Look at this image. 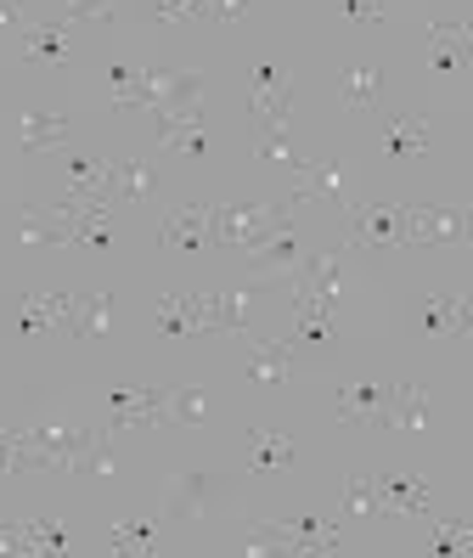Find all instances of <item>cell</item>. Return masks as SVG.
Listing matches in <instances>:
<instances>
[{"instance_id": "cell-13", "label": "cell", "mask_w": 473, "mask_h": 558, "mask_svg": "<svg viewBox=\"0 0 473 558\" xmlns=\"http://www.w3.org/2000/svg\"><path fill=\"white\" fill-rule=\"evenodd\" d=\"M243 542H248V558H327L322 547H311V542H293L277 519H248L243 524Z\"/></svg>"}, {"instance_id": "cell-6", "label": "cell", "mask_w": 473, "mask_h": 558, "mask_svg": "<svg viewBox=\"0 0 473 558\" xmlns=\"http://www.w3.org/2000/svg\"><path fill=\"white\" fill-rule=\"evenodd\" d=\"M215 215H220V204L197 198V204L175 209V215H169V220L158 226V243H163L169 254H192V248H209V238H215Z\"/></svg>"}, {"instance_id": "cell-30", "label": "cell", "mask_w": 473, "mask_h": 558, "mask_svg": "<svg viewBox=\"0 0 473 558\" xmlns=\"http://www.w3.org/2000/svg\"><path fill=\"white\" fill-rule=\"evenodd\" d=\"M344 513H355V519H378V513H384L378 474H350V485H344Z\"/></svg>"}, {"instance_id": "cell-34", "label": "cell", "mask_w": 473, "mask_h": 558, "mask_svg": "<svg viewBox=\"0 0 473 558\" xmlns=\"http://www.w3.org/2000/svg\"><path fill=\"white\" fill-rule=\"evenodd\" d=\"M254 153H259L265 163H282V170H299V163H304V158L288 147V136H259V147H254Z\"/></svg>"}, {"instance_id": "cell-12", "label": "cell", "mask_w": 473, "mask_h": 558, "mask_svg": "<svg viewBox=\"0 0 473 558\" xmlns=\"http://www.w3.org/2000/svg\"><path fill=\"white\" fill-rule=\"evenodd\" d=\"M378 490H384V513L395 519H428L434 508V490L417 474H378Z\"/></svg>"}, {"instance_id": "cell-3", "label": "cell", "mask_w": 473, "mask_h": 558, "mask_svg": "<svg viewBox=\"0 0 473 558\" xmlns=\"http://www.w3.org/2000/svg\"><path fill=\"white\" fill-rule=\"evenodd\" d=\"M468 238L462 204H405V248H451Z\"/></svg>"}, {"instance_id": "cell-4", "label": "cell", "mask_w": 473, "mask_h": 558, "mask_svg": "<svg viewBox=\"0 0 473 558\" xmlns=\"http://www.w3.org/2000/svg\"><path fill=\"white\" fill-rule=\"evenodd\" d=\"M158 423H169V389H130V384L108 389V435L158 429Z\"/></svg>"}, {"instance_id": "cell-33", "label": "cell", "mask_w": 473, "mask_h": 558, "mask_svg": "<svg viewBox=\"0 0 473 558\" xmlns=\"http://www.w3.org/2000/svg\"><path fill=\"white\" fill-rule=\"evenodd\" d=\"M209 417V396H203L197 384H181V389H169V423H203Z\"/></svg>"}, {"instance_id": "cell-29", "label": "cell", "mask_w": 473, "mask_h": 558, "mask_svg": "<svg viewBox=\"0 0 473 558\" xmlns=\"http://www.w3.org/2000/svg\"><path fill=\"white\" fill-rule=\"evenodd\" d=\"M12 316H17V333H23V339H46L51 327H57L51 311H46V293H28V288L12 300Z\"/></svg>"}, {"instance_id": "cell-28", "label": "cell", "mask_w": 473, "mask_h": 558, "mask_svg": "<svg viewBox=\"0 0 473 558\" xmlns=\"http://www.w3.org/2000/svg\"><path fill=\"white\" fill-rule=\"evenodd\" d=\"M23 524H28V553L34 558H68V553H74L62 519H23Z\"/></svg>"}, {"instance_id": "cell-2", "label": "cell", "mask_w": 473, "mask_h": 558, "mask_svg": "<svg viewBox=\"0 0 473 558\" xmlns=\"http://www.w3.org/2000/svg\"><path fill=\"white\" fill-rule=\"evenodd\" d=\"M248 113L259 124V136H282L288 130V113H293V85H288V69L282 62H248Z\"/></svg>"}, {"instance_id": "cell-32", "label": "cell", "mask_w": 473, "mask_h": 558, "mask_svg": "<svg viewBox=\"0 0 473 558\" xmlns=\"http://www.w3.org/2000/svg\"><path fill=\"white\" fill-rule=\"evenodd\" d=\"M428 558H468V513L428 531Z\"/></svg>"}, {"instance_id": "cell-1", "label": "cell", "mask_w": 473, "mask_h": 558, "mask_svg": "<svg viewBox=\"0 0 473 558\" xmlns=\"http://www.w3.org/2000/svg\"><path fill=\"white\" fill-rule=\"evenodd\" d=\"M350 248L361 254H400L405 248V204L400 198H361L350 209Z\"/></svg>"}, {"instance_id": "cell-11", "label": "cell", "mask_w": 473, "mask_h": 558, "mask_svg": "<svg viewBox=\"0 0 473 558\" xmlns=\"http://www.w3.org/2000/svg\"><path fill=\"white\" fill-rule=\"evenodd\" d=\"M384 407H389V384H344L338 389V417L350 429H384Z\"/></svg>"}, {"instance_id": "cell-15", "label": "cell", "mask_w": 473, "mask_h": 558, "mask_svg": "<svg viewBox=\"0 0 473 558\" xmlns=\"http://www.w3.org/2000/svg\"><path fill=\"white\" fill-rule=\"evenodd\" d=\"M428 423V389L423 384H389V407H384V429L417 435Z\"/></svg>"}, {"instance_id": "cell-20", "label": "cell", "mask_w": 473, "mask_h": 558, "mask_svg": "<svg viewBox=\"0 0 473 558\" xmlns=\"http://www.w3.org/2000/svg\"><path fill=\"white\" fill-rule=\"evenodd\" d=\"M384 96V74L372 69V62H350L344 80H338V102H344L350 113H372Z\"/></svg>"}, {"instance_id": "cell-21", "label": "cell", "mask_w": 473, "mask_h": 558, "mask_svg": "<svg viewBox=\"0 0 473 558\" xmlns=\"http://www.w3.org/2000/svg\"><path fill=\"white\" fill-rule=\"evenodd\" d=\"M108 192H119L124 204H142L158 192V170H153V158H119L113 163V175H108Z\"/></svg>"}, {"instance_id": "cell-22", "label": "cell", "mask_w": 473, "mask_h": 558, "mask_svg": "<svg viewBox=\"0 0 473 558\" xmlns=\"http://www.w3.org/2000/svg\"><path fill=\"white\" fill-rule=\"evenodd\" d=\"M113 558H158V519H119L108 531Z\"/></svg>"}, {"instance_id": "cell-27", "label": "cell", "mask_w": 473, "mask_h": 558, "mask_svg": "<svg viewBox=\"0 0 473 558\" xmlns=\"http://www.w3.org/2000/svg\"><path fill=\"white\" fill-rule=\"evenodd\" d=\"M108 316H113V293L96 288V293H80V311L68 327H74L80 339H96V333H108Z\"/></svg>"}, {"instance_id": "cell-9", "label": "cell", "mask_w": 473, "mask_h": 558, "mask_svg": "<svg viewBox=\"0 0 473 558\" xmlns=\"http://www.w3.org/2000/svg\"><path fill=\"white\" fill-rule=\"evenodd\" d=\"M311 198H322V204L344 198V163H338V158H304L299 170H293L288 204L299 209V204H311Z\"/></svg>"}, {"instance_id": "cell-35", "label": "cell", "mask_w": 473, "mask_h": 558, "mask_svg": "<svg viewBox=\"0 0 473 558\" xmlns=\"http://www.w3.org/2000/svg\"><path fill=\"white\" fill-rule=\"evenodd\" d=\"M108 17H113V0H68L62 23H108Z\"/></svg>"}, {"instance_id": "cell-5", "label": "cell", "mask_w": 473, "mask_h": 558, "mask_svg": "<svg viewBox=\"0 0 473 558\" xmlns=\"http://www.w3.org/2000/svg\"><path fill=\"white\" fill-rule=\"evenodd\" d=\"M158 333L163 339H203L215 333V293H163L158 300Z\"/></svg>"}, {"instance_id": "cell-38", "label": "cell", "mask_w": 473, "mask_h": 558, "mask_svg": "<svg viewBox=\"0 0 473 558\" xmlns=\"http://www.w3.org/2000/svg\"><path fill=\"white\" fill-rule=\"evenodd\" d=\"M338 7H344L350 23H378L384 17V0H338Z\"/></svg>"}, {"instance_id": "cell-25", "label": "cell", "mask_w": 473, "mask_h": 558, "mask_svg": "<svg viewBox=\"0 0 473 558\" xmlns=\"http://www.w3.org/2000/svg\"><path fill=\"white\" fill-rule=\"evenodd\" d=\"M17 232H23V243H34V248H62V243H68V226H62L57 215H46V209H34V204L17 209Z\"/></svg>"}, {"instance_id": "cell-17", "label": "cell", "mask_w": 473, "mask_h": 558, "mask_svg": "<svg viewBox=\"0 0 473 558\" xmlns=\"http://www.w3.org/2000/svg\"><path fill=\"white\" fill-rule=\"evenodd\" d=\"M299 259H304V243H299V232L288 226V232L265 238V243L248 254V271H254V277H293Z\"/></svg>"}, {"instance_id": "cell-7", "label": "cell", "mask_w": 473, "mask_h": 558, "mask_svg": "<svg viewBox=\"0 0 473 558\" xmlns=\"http://www.w3.org/2000/svg\"><path fill=\"white\" fill-rule=\"evenodd\" d=\"M417 322L428 339H462L468 333V293L462 288H423L417 293Z\"/></svg>"}, {"instance_id": "cell-16", "label": "cell", "mask_w": 473, "mask_h": 558, "mask_svg": "<svg viewBox=\"0 0 473 558\" xmlns=\"http://www.w3.org/2000/svg\"><path fill=\"white\" fill-rule=\"evenodd\" d=\"M428 142H434V124H428V113H400V119H389V124H384V158H389V163H400V158H417Z\"/></svg>"}, {"instance_id": "cell-23", "label": "cell", "mask_w": 473, "mask_h": 558, "mask_svg": "<svg viewBox=\"0 0 473 558\" xmlns=\"http://www.w3.org/2000/svg\"><path fill=\"white\" fill-rule=\"evenodd\" d=\"M108 175H113L108 158L74 153V158H68V198H101V192H108Z\"/></svg>"}, {"instance_id": "cell-18", "label": "cell", "mask_w": 473, "mask_h": 558, "mask_svg": "<svg viewBox=\"0 0 473 558\" xmlns=\"http://www.w3.org/2000/svg\"><path fill=\"white\" fill-rule=\"evenodd\" d=\"M243 451H248V469L270 474V469H293L299 463V446L288 435H270V429H243Z\"/></svg>"}, {"instance_id": "cell-19", "label": "cell", "mask_w": 473, "mask_h": 558, "mask_svg": "<svg viewBox=\"0 0 473 558\" xmlns=\"http://www.w3.org/2000/svg\"><path fill=\"white\" fill-rule=\"evenodd\" d=\"M293 344L288 339H254V350H248V378L254 384H288L293 378Z\"/></svg>"}, {"instance_id": "cell-36", "label": "cell", "mask_w": 473, "mask_h": 558, "mask_svg": "<svg viewBox=\"0 0 473 558\" xmlns=\"http://www.w3.org/2000/svg\"><path fill=\"white\" fill-rule=\"evenodd\" d=\"M147 7H153L163 23H186V17H203V0H147Z\"/></svg>"}, {"instance_id": "cell-26", "label": "cell", "mask_w": 473, "mask_h": 558, "mask_svg": "<svg viewBox=\"0 0 473 558\" xmlns=\"http://www.w3.org/2000/svg\"><path fill=\"white\" fill-rule=\"evenodd\" d=\"M28 62H68V23H34L23 35Z\"/></svg>"}, {"instance_id": "cell-24", "label": "cell", "mask_w": 473, "mask_h": 558, "mask_svg": "<svg viewBox=\"0 0 473 558\" xmlns=\"http://www.w3.org/2000/svg\"><path fill=\"white\" fill-rule=\"evenodd\" d=\"M68 136H74V119H62V113H23V147L28 153H57V147H68Z\"/></svg>"}, {"instance_id": "cell-14", "label": "cell", "mask_w": 473, "mask_h": 558, "mask_svg": "<svg viewBox=\"0 0 473 558\" xmlns=\"http://www.w3.org/2000/svg\"><path fill=\"white\" fill-rule=\"evenodd\" d=\"M254 300H259V277L254 282H226L215 293V333H248Z\"/></svg>"}, {"instance_id": "cell-31", "label": "cell", "mask_w": 473, "mask_h": 558, "mask_svg": "<svg viewBox=\"0 0 473 558\" xmlns=\"http://www.w3.org/2000/svg\"><path fill=\"white\" fill-rule=\"evenodd\" d=\"M215 490H226V480H215V474H186V480L175 485V508H169V513H175V519H192L203 502L215 497Z\"/></svg>"}, {"instance_id": "cell-10", "label": "cell", "mask_w": 473, "mask_h": 558, "mask_svg": "<svg viewBox=\"0 0 473 558\" xmlns=\"http://www.w3.org/2000/svg\"><path fill=\"white\" fill-rule=\"evenodd\" d=\"M293 350H327L338 344V311L311 300V293H293Z\"/></svg>"}, {"instance_id": "cell-8", "label": "cell", "mask_w": 473, "mask_h": 558, "mask_svg": "<svg viewBox=\"0 0 473 558\" xmlns=\"http://www.w3.org/2000/svg\"><path fill=\"white\" fill-rule=\"evenodd\" d=\"M462 80L468 74V17H434L428 23V80Z\"/></svg>"}, {"instance_id": "cell-37", "label": "cell", "mask_w": 473, "mask_h": 558, "mask_svg": "<svg viewBox=\"0 0 473 558\" xmlns=\"http://www.w3.org/2000/svg\"><path fill=\"white\" fill-rule=\"evenodd\" d=\"M248 12V0H203V17H215V23H237Z\"/></svg>"}]
</instances>
